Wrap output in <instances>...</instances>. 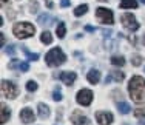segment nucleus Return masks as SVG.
<instances>
[{"mask_svg":"<svg viewBox=\"0 0 145 125\" xmlns=\"http://www.w3.org/2000/svg\"><path fill=\"white\" fill-rule=\"evenodd\" d=\"M130 97L134 102H142L145 100V79L142 76H133L128 83Z\"/></svg>","mask_w":145,"mask_h":125,"instance_id":"1","label":"nucleus"},{"mask_svg":"<svg viewBox=\"0 0 145 125\" xmlns=\"http://www.w3.org/2000/svg\"><path fill=\"white\" fill-rule=\"evenodd\" d=\"M45 62H46L48 67H59V65L67 62V56L63 54L60 48H53L45 56Z\"/></svg>","mask_w":145,"mask_h":125,"instance_id":"2","label":"nucleus"},{"mask_svg":"<svg viewBox=\"0 0 145 125\" xmlns=\"http://www.w3.org/2000/svg\"><path fill=\"white\" fill-rule=\"evenodd\" d=\"M34 33H36V28L28 22H19L12 26V34L17 39H28Z\"/></svg>","mask_w":145,"mask_h":125,"instance_id":"3","label":"nucleus"},{"mask_svg":"<svg viewBox=\"0 0 145 125\" xmlns=\"http://www.w3.org/2000/svg\"><path fill=\"white\" fill-rule=\"evenodd\" d=\"M96 17L103 25H113L114 23V14L108 8H97L96 9Z\"/></svg>","mask_w":145,"mask_h":125,"instance_id":"4","label":"nucleus"},{"mask_svg":"<svg viewBox=\"0 0 145 125\" xmlns=\"http://www.w3.org/2000/svg\"><path fill=\"white\" fill-rule=\"evenodd\" d=\"M19 94V88L9 80H2V96L6 99H14Z\"/></svg>","mask_w":145,"mask_h":125,"instance_id":"5","label":"nucleus"},{"mask_svg":"<svg viewBox=\"0 0 145 125\" xmlns=\"http://www.w3.org/2000/svg\"><path fill=\"white\" fill-rule=\"evenodd\" d=\"M120 22H122V25L128 31H137L139 29V22H137L136 17H134L133 14H130V12L122 14V16H120Z\"/></svg>","mask_w":145,"mask_h":125,"instance_id":"6","label":"nucleus"},{"mask_svg":"<svg viewBox=\"0 0 145 125\" xmlns=\"http://www.w3.org/2000/svg\"><path fill=\"white\" fill-rule=\"evenodd\" d=\"M76 100H77L79 105L88 107L89 103L93 102V91H91V90H88V88L80 90V91L77 93V96H76Z\"/></svg>","mask_w":145,"mask_h":125,"instance_id":"7","label":"nucleus"},{"mask_svg":"<svg viewBox=\"0 0 145 125\" xmlns=\"http://www.w3.org/2000/svg\"><path fill=\"white\" fill-rule=\"evenodd\" d=\"M70 119H71V124H72V125H89L88 117L85 116L82 111H79V110L72 111L71 116H70Z\"/></svg>","mask_w":145,"mask_h":125,"instance_id":"8","label":"nucleus"},{"mask_svg":"<svg viewBox=\"0 0 145 125\" xmlns=\"http://www.w3.org/2000/svg\"><path fill=\"white\" fill-rule=\"evenodd\" d=\"M96 119H97L99 125H110V124H113L114 117H113V114L110 111H97L96 113Z\"/></svg>","mask_w":145,"mask_h":125,"instance_id":"9","label":"nucleus"},{"mask_svg":"<svg viewBox=\"0 0 145 125\" xmlns=\"http://www.w3.org/2000/svg\"><path fill=\"white\" fill-rule=\"evenodd\" d=\"M76 77H77V74H76L74 71H62L60 73V80L68 86L72 85V82L76 80Z\"/></svg>","mask_w":145,"mask_h":125,"instance_id":"10","label":"nucleus"},{"mask_svg":"<svg viewBox=\"0 0 145 125\" xmlns=\"http://www.w3.org/2000/svg\"><path fill=\"white\" fill-rule=\"evenodd\" d=\"M20 119H22L23 124H31L34 120V113L31 108H23L20 111Z\"/></svg>","mask_w":145,"mask_h":125,"instance_id":"11","label":"nucleus"},{"mask_svg":"<svg viewBox=\"0 0 145 125\" xmlns=\"http://www.w3.org/2000/svg\"><path fill=\"white\" fill-rule=\"evenodd\" d=\"M54 20H56V19L46 12V14H42V16H39L37 22H39L40 26H50V25H53V23H54Z\"/></svg>","mask_w":145,"mask_h":125,"instance_id":"12","label":"nucleus"},{"mask_svg":"<svg viewBox=\"0 0 145 125\" xmlns=\"http://www.w3.org/2000/svg\"><path fill=\"white\" fill-rule=\"evenodd\" d=\"M2 108H0V111H2V116H0V122L2 124H6L8 122V119H9V116H11V108H9L6 103H3L2 102Z\"/></svg>","mask_w":145,"mask_h":125,"instance_id":"13","label":"nucleus"},{"mask_svg":"<svg viewBox=\"0 0 145 125\" xmlns=\"http://www.w3.org/2000/svg\"><path fill=\"white\" fill-rule=\"evenodd\" d=\"M37 111H39V116L42 117V119H48L50 117V114H51V110H50V107L48 105H45V103H37Z\"/></svg>","mask_w":145,"mask_h":125,"instance_id":"14","label":"nucleus"},{"mask_svg":"<svg viewBox=\"0 0 145 125\" xmlns=\"http://www.w3.org/2000/svg\"><path fill=\"white\" fill-rule=\"evenodd\" d=\"M87 79H88L89 83L96 85V83H99V80H101V73H99L97 69H89L88 74H87Z\"/></svg>","mask_w":145,"mask_h":125,"instance_id":"15","label":"nucleus"},{"mask_svg":"<svg viewBox=\"0 0 145 125\" xmlns=\"http://www.w3.org/2000/svg\"><path fill=\"white\" fill-rule=\"evenodd\" d=\"M111 37H113V36L106 37V40H105V48H106L108 51H114V50H117V45H119V42H117V40H113Z\"/></svg>","mask_w":145,"mask_h":125,"instance_id":"16","label":"nucleus"},{"mask_svg":"<svg viewBox=\"0 0 145 125\" xmlns=\"http://www.w3.org/2000/svg\"><path fill=\"white\" fill-rule=\"evenodd\" d=\"M110 76H111V79L116 80V82H122L123 79H125V74H123L122 71H119V69H113V71H110Z\"/></svg>","mask_w":145,"mask_h":125,"instance_id":"17","label":"nucleus"},{"mask_svg":"<svg viewBox=\"0 0 145 125\" xmlns=\"http://www.w3.org/2000/svg\"><path fill=\"white\" fill-rule=\"evenodd\" d=\"M120 8H123V9L137 8V2L136 0H122V2H120Z\"/></svg>","mask_w":145,"mask_h":125,"instance_id":"18","label":"nucleus"},{"mask_svg":"<svg viewBox=\"0 0 145 125\" xmlns=\"http://www.w3.org/2000/svg\"><path fill=\"white\" fill-rule=\"evenodd\" d=\"M117 110H119V113L120 114H128L130 111H131V107H130V103H127V102H119L117 103Z\"/></svg>","mask_w":145,"mask_h":125,"instance_id":"19","label":"nucleus"},{"mask_svg":"<svg viewBox=\"0 0 145 125\" xmlns=\"http://www.w3.org/2000/svg\"><path fill=\"white\" fill-rule=\"evenodd\" d=\"M111 63L114 65V67H123V65H125V59H123L122 56H113Z\"/></svg>","mask_w":145,"mask_h":125,"instance_id":"20","label":"nucleus"},{"mask_svg":"<svg viewBox=\"0 0 145 125\" xmlns=\"http://www.w3.org/2000/svg\"><path fill=\"white\" fill-rule=\"evenodd\" d=\"M40 40L43 42V43H51V42H53V36H51V33L50 31H43L42 34H40Z\"/></svg>","mask_w":145,"mask_h":125,"instance_id":"21","label":"nucleus"},{"mask_svg":"<svg viewBox=\"0 0 145 125\" xmlns=\"http://www.w3.org/2000/svg\"><path fill=\"white\" fill-rule=\"evenodd\" d=\"M87 11H88V5H79L77 8L74 9V16L76 17H80V16H84Z\"/></svg>","mask_w":145,"mask_h":125,"instance_id":"22","label":"nucleus"},{"mask_svg":"<svg viewBox=\"0 0 145 125\" xmlns=\"http://www.w3.org/2000/svg\"><path fill=\"white\" fill-rule=\"evenodd\" d=\"M22 51L25 53L26 59H29V60H37V59H39V54H37V53H31V51H28V48H26V46H22Z\"/></svg>","mask_w":145,"mask_h":125,"instance_id":"23","label":"nucleus"},{"mask_svg":"<svg viewBox=\"0 0 145 125\" xmlns=\"http://www.w3.org/2000/svg\"><path fill=\"white\" fill-rule=\"evenodd\" d=\"M134 116L137 119H145V105H140L137 108H134Z\"/></svg>","mask_w":145,"mask_h":125,"instance_id":"24","label":"nucleus"},{"mask_svg":"<svg viewBox=\"0 0 145 125\" xmlns=\"http://www.w3.org/2000/svg\"><path fill=\"white\" fill-rule=\"evenodd\" d=\"M65 34H67V28H65V23H59L57 25V37L59 39H63Z\"/></svg>","mask_w":145,"mask_h":125,"instance_id":"25","label":"nucleus"},{"mask_svg":"<svg viewBox=\"0 0 145 125\" xmlns=\"http://www.w3.org/2000/svg\"><path fill=\"white\" fill-rule=\"evenodd\" d=\"M131 63L134 65V67H139L140 63H142V57H140L139 54H136V56H133V59H131Z\"/></svg>","mask_w":145,"mask_h":125,"instance_id":"26","label":"nucleus"},{"mask_svg":"<svg viewBox=\"0 0 145 125\" xmlns=\"http://www.w3.org/2000/svg\"><path fill=\"white\" fill-rule=\"evenodd\" d=\"M26 90H28V91H36V90H37V83L34 80H28V82H26Z\"/></svg>","mask_w":145,"mask_h":125,"instance_id":"27","label":"nucleus"},{"mask_svg":"<svg viewBox=\"0 0 145 125\" xmlns=\"http://www.w3.org/2000/svg\"><path fill=\"white\" fill-rule=\"evenodd\" d=\"M29 11L31 12H33V14H36L37 11H39V3H37V2H34V0H33V2H29Z\"/></svg>","mask_w":145,"mask_h":125,"instance_id":"28","label":"nucleus"},{"mask_svg":"<svg viewBox=\"0 0 145 125\" xmlns=\"http://www.w3.org/2000/svg\"><path fill=\"white\" fill-rule=\"evenodd\" d=\"M53 99L56 100V102H59V100H62V91L59 88L54 90V93H53Z\"/></svg>","mask_w":145,"mask_h":125,"instance_id":"29","label":"nucleus"},{"mask_svg":"<svg viewBox=\"0 0 145 125\" xmlns=\"http://www.w3.org/2000/svg\"><path fill=\"white\" fill-rule=\"evenodd\" d=\"M5 51L8 56H14L16 54V45H8V48H6Z\"/></svg>","mask_w":145,"mask_h":125,"instance_id":"30","label":"nucleus"},{"mask_svg":"<svg viewBox=\"0 0 145 125\" xmlns=\"http://www.w3.org/2000/svg\"><path fill=\"white\" fill-rule=\"evenodd\" d=\"M19 68H20V71L25 73V71H28V69H29V65L26 63V62H22V63H19Z\"/></svg>","mask_w":145,"mask_h":125,"instance_id":"31","label":"nucleus"},{"mask_svg":"<svg viewBox=\"0 0 145 125\" xmlns=\"http://www.w3.org/2000/svg\"><path fill=\"white\" fill-rule=\"evenodd\" d=\"M102 34H103V37H105V39H106V37L113 36V34H114V33H113L111 29H102Z\"/></svg>","mask_w":145,"mask_h":125,"instance_id":"32","label":"nucleus"},{"mask_svg":"<svg viewBox=\"0 0 145 125\" xmlns=\"http://www.w3.org/2000/svg\"><path fill=\"white\" fill-rule=\"evenodd\" d=\"M60 6H62V8H67V6H70V0H60Z\"/></svg>","mask_w":145,"mask_h":125,"instance_id":"33","label":"nucleus"},{"mask_svg":"<svg viewBox=\"0 0 145 125\" xmlns=\"http://www.w3.org/2000/svg\"><path fill=\"white\" fill-rule=\"evenodd\" d=\"M94 29H96V28L91 26V25H87V26H85V31H88V33H93Z\"/></svg>","mask_w":145,"mask_h":125,"instance_id":"34","label":"nucleus"},{"mask_svg":"<svg viewBox=\"0 0 145 125\" xmlns=\"http://www.w3.org/2000/svg\"><path fill=\"white\" fill-rule=\"evenodd\" d=\"M128 40L131 42V43H136V42H137V39H136V36H134V37H133V36H128Z\"/></svg>","mask_w":145,"mask_h":125,"instance_id":"35","label":"nucleus"},{"mask_svg":"<svg viewBox=\"0 0 145 125\" xmlns=\"http://www.w3.org/2000/svg\"><path fill=\"white\" fill-rule=\"evenodd\" d=\"M0 39H2V46H5V42H6V39H5V34H0Z\"/></svg>","mask_w":145,"mask_h":125,"instance_id":"36","label":"nucleus"},{"mask_svg":"<svg viewBox=\"0 0 145 125\" xmlns=\"http://www.w3.org/2000/svg\"><path fill=\"white\" fill-rule=\"evenodd\" d=\"M0 3H2V6H3V5H6V3H8V0H0Z\"/></svg>","mask_w":145,"mask_h":125,"instance_id":"37","label":"nucleus"},{"mask_svg":"<svg viewBox=\"0 0 145 125\" xmlns=\"http://www.w3.org/2000/svg\"><path fill=\"white\" fill-rule=\"evenodd\" d=\"M140 3H144V5H145V0H140Z\"/></svg>","mask_w":145,"mask_h":125,"instance_id":"38","label":"nucleus"},{"mask_svg":"<svg viewBox=\"0 0 145 125\" xmlns=\"http://www.w3.org/2000/svg\"><path fill=\"white\" fill-rule=\"evenodd\" d=\"M99 2H108V0H99Z\"/></svg>","mask_w":145,"mask_h":125,"instance_id":"39","label":"nucleus"},{"mask_svg":"<svg viewBox=\"0 0 145 125\" xmlns=\"http://www.w3.org/2000/svg\"><path fill=\"white\" fill-rule=\"evenodd\" d=\"M142 42H144V45H145V37H144V39H142Z\"/></svg>","mask_w":145,"mask_h":125,"instance_id":"40","label":"nucleus"}]
</instances>
